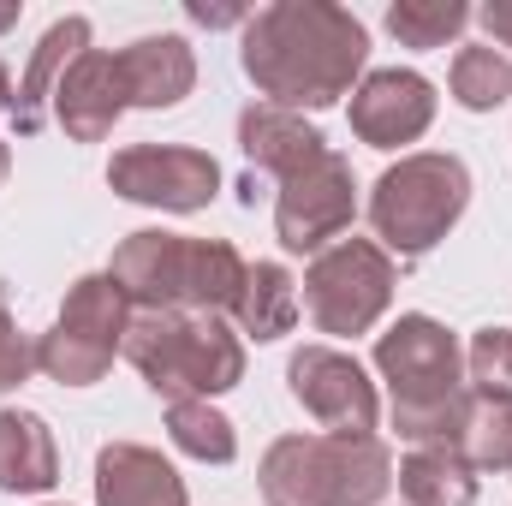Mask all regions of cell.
<instances>
[{"label":"cell","instance_id":"cell-19","mask_svg":"<svg viewBox=\"0 0 512 506\" xmlns=\"http://www.w3.org/2000/svg\"><path fill=\"white\" fill-rule=\"evenodd\" d=\"M453 453L477 471H512V393H465L459 429H453Z\"/></svg>","mask_w":512,"mask_h":506},{"label":"cell","instance_id":"cell-7","mask_svg":"<svg viewBox=\"0 0 512 506\" xmlns=\"http://www.w3.org/2000/svg\"><path fill=\"white\" fill-rule=\"evenodd\" d=\"M126 328H131L126 292L108 274H90L66 292L60 322L36 340V370L54 376L60 387H90V381L108 376L114 352L126 346Z\"/></svg>","mask_w":512,"mask_h":506},{"label":"cell","instance_id":"cell-16","mask_svg":"<svg viewBox=\"0 0 512 506\" xmlns=\"http://www.w3.org/2000/svg\"><path fill=\"white\" fill-rule=\"evenodd\" d=\"M84 48H90V18H60V24H48V36L36 42L30 72H24V84H18V102H12V126L24 131V137L48 126V102H54L66 66H72Z\"/></svg>","mask_w":512,"mask_h":506},{"label":"cell","instance_id":"cell-23","mask_svg":"<svg viewBox=\"0 0 512 506\" xmlns=\"http://www.w3.org/2000/svg\"><path fill=\"white\" fill-rule=\"evenodd\" d=\"M477 12L465 0H399L387 6V30L405 42V48H447Z\"/></svg>","mask_w":512,"mask_h":506},{"label":"cell","instance_id":"cell-21","mask_svg":"<svg viewBox=\"0 0 512 506\" xmlns=\"http://www.w3.org/2000/svg\"><path fill=\"white\" fill-rule=\"evenodd\" d=\"M399 489L411 506H471L477 501V477L453 447H417L399 465Z\"/></svg>","mask_w":512,"mask_h":506},{"label":"cell","instance_id":"cell-29","mask_svg":"<svg viewBox=\"0 0 512 506\" xmlns=\"http://www.w3.org/2000/svg\"><path fill=\"white\" fill-rule=\"evenodd\" d=\"M12 102H18V96H12V78H6V66H0V114H12Z\"/></svg>","mask_w":512,"mask_h":506},{"label":"cell","instance_id":"cell-10","mask_svg":"<svg viewBox=\"0 0 512 506\" xmlns=\"http://www.w3.org/2000/svg\"><path fill=\"white\" fill-rule=\"evenodd\" d=\"M108 185L120 197H131V203H155V209L191 215V209H209L215 203L221 167H215V155L185 149V143H137V149H120L114 155Z\"/></svg>","mask_w":512,"mask_h":506},{"label":"cell","instance_id":"cell-14","mask_svg":"<svg viewBox=\"0 0 512 506\" xmlns=\"http://www.w3.org/2000/svg\"><path fill=\"white\" fill-rule=\"evenodd\" d=\"M96 495L102 506H191L179 471L137 441H114L96 453Z\"/></svg>","mask_w":512,"mask_h":506},{"label":"cell","instance_id":"cell-24","mask_svg":"<svg viewBox=\"0 0 512 506\" xmlns=\"http://www.w3.org/2000/svg\"><path fill=\"white\" fill-rule=\"evenodd\" d=\"M512 96V60L501 48H459L453 60V102L471 114H489Z\"/></svg>","mask_w":512,"mask_h":506},{"label":"cell","instance_id":"cell-2","mask_svg":"<svg viewBox=\"0 0 512 506\" xmlns=\"http://www.w3.org/2000/svg\"><path fill=\"white\" fill-rule=\"evenodd\" d=\"M251 262L233 251L227 239H185V233H161L143 227L108 262V280L126 292L137 310H233L245 292Z\"/></svg>","mask_w":512,"mask_h":506},{"label":"cell","instance_id":"cell-26","mask_svg":"<svg viewBox=\"0 0 512 506\" xmlns=\"http://www.w3.org/2000/svg\"><path fill=\"white\" fill-rule=\"evenodd\" d=\"M30 370H36V346L18 334L12 310L0 304V393H12L18 381H30Z\"/></svg>","mask_w":512,"mask_h":506},{"label":"cell","instance_id":"cell-9","mask_svg":"<svg viewBox=\"0 0 512 506\" xmlns=\"http://www.w3.org/2000/svg\"><path fill=\"white\" fill-rule=\"evenodd\" d=\"M352 209H358L352 167H346V155L322 149L316 161H304L298 173L280 179L274 233H280L286 251H322L328 239H340V233L352 227Z\"/></svg>","mask_w":512,"mask_h":506},{"label":"cell","instance_id":"cell-8","mask_svg":"<svg viewBox=\"0 0 512 506\" xmlns=\"http://www.w3.org/2000/svg\"><path fill=\"white\" fill-rule=\"evenodd\" d=\"M393 298V262L376 239H340L310 262L304 310L322 334H370Z\"/></svg>","mask_w":512,"mask_h":506},{"label":"cell","instance_id":"cell-1","mask_svg":"<svg viewBox=\"0 0 512 506\" xmlns=\"http://www.w3.org/2000/svg\"><path fill=\"white\" fill-rule=\"evenodd\" d=\"M370 36L346 6L274 0L245 24V72L268 108H328L364 72Z\"/></svg>","mask_w":512,"mask_h":506},{"label":"cell","instance_id":"cell-28","mask_svg":"<svg viewBox=\"0 0 512 506\" xmlns=\"http://www.w3.org/2000/svg\"><path fill=\"white\" fill-rule=\"evenodd\" d=\"M191 18H197V24H209V30H215V24H239V18H245V12H233V6H191Z\"/></svg>","mask_w":512,"mask_h":506},{"label":"cell","instance_id":"cell-13","mask_svg":"<svg viewBox=\"0 0 512 506\" xmlns=\"http://www.w3.org/2000/svg\"><path fill=\"white\" fill-rule=\"evenodd\" d=\"M126 108V72H120V54H108V48H84L54 90V120L78 143H102Z\"/></svg>","mask_w":512,"mask_h":506},{"label":"cell","instance_id":"cell-3","mask_svg":"<svg viewBox=\"0 0 512 506\" xmlns=\"http://www.w3.org/2000/svg\"><path fill=\"white\" fill-rule=\"evenodd\" d=\"M376 370L393 393V429L417 447H453L465 411V352L435 316H399L376 340Z\"/></svg>","mask_w":512,"mask_h":506},{"label":"cell","instance_id":"cell-30","mask_svg":"<svg viewBox=\"0 0 512 506\" xmlns=\"http://www.w3.org/2000/svg\"><path fill=\"white\" fill-rule=\"evenodd\" d=\"M18 24V6H0V30H12Z\"/></svg>","mask_w":512,"mask_h":506},{"label":"cell","instance_id":"cell-20","mask_svg":"<svg viewBox=\"0 0 512 506\" xmlns=\"http://www.w3.org/2000/svg\"><path fill=\"white\" fill-rule=\"evenodd\" d=\"M233 316H239V328H245L251 340H280V334H292V322H298V286H292V274H286L280 262H251Z\"/></svg>","mask_w":512,"mask_h":506},{"label":"cell","instance_id":"cell-15","mask_svg":"<svg viewBox=\"0 0 512 506\" xmlns=\"http://www.w3.org/2000/svg\"><path fill=\"white\" fill-rule=\"evenodd\" d=\"M120 72H126L131 108H173L197 84V60L179 36H143V42L120 48Z\"/></svg>","mask_w":512,"mask_h":506},{"label":"cell","instance_id":"cell-17","mask_svg":"<svg viewBox=\"0 0 512 506\" xmlns=\"http://www.w3.org/2000/svg\"><path fill=\"white\" fill-rule=\"evenodd\" d=\"M239 149H245V161H251V173H274V179H286V173H298L304 161H316L322 149H328V137L316 126H304L298 114H286V108H245V120H239Z\"/></svg>","mask_w":512,"mask_h":506},{"label":"cell","instance_id":"cell-4","mask_svg":"<svg viewBox=\"0 0 512 506\" xmlns=\"http://www.w3.org/2000/svg\"><path fill=\"white\" fill-rule=\"evenodd\" d=\"M120 352L167 405L215 399V393L245 381L239 334L221 316H209V310H137Z\"/></svg>","mask_w":512,"mask_h":506},{"label":"cell","instance_id":"cell-22","mask_svg":"<svg viewBox=\"0 0 512 506\" xmlns=\"http://www.w3.org/2000/svg\"><path fill=\"white\" fill-rule=\"evenodd\" d=\"M167 435H173L179 453H191V459H203V465H227V459L239 453L233 423H227L209 399H179V405H167Z\"/></svg>","mask_w":512,"mask_h":506},{"label":"cell","instance_id":"cell-12","mask_svg":"<svg viewBox=\"0 0 512 506\" xmlns=\"http://www.w3.org/2000/svg\"><path fill=\"white\" fill-rule=\"evenodd\" d=\"M435 120V84L423 72H370L358 90H352V131L370 143V149H399V143H417Z\"/></svg>","mask_w":512,"mask_h":506},{"label":"cell","instance_id":"cell-5","mask_svg":"<svg viewBox=\"0 0 512 506\" xmlns=\"http://www.w3.org/2000/svg\"><path fill=\"white\" fill-rule=\"evenodd\" d=\"M393 459L376 435H280L262 453L268 506H376Z\"/></svg>","mask_w":512,"mask_h":506},{"label":"cell","instance_id":"cell-18","mask_svg":"<svg viewBox=\"0 0 512 506\" xmlns=\"http://www.w3.org/2000/svg\"><path fill=\"white\" fill-rule=\"evenodd\" d=\"M60 477L54 435L36 411H0V489L6 495H42Z\"/></svg>","mask_w":512,"mask_h":506},{"label":"cell","instance_id":"cell-11","mask_svg":"<svg viewBox=\"0 0 512 506\" xmlns=\"http://www.w3.org/2000/svg\"><path fill=\"white\" fill-rule=\"evenodd\" d=\"M286 381H292V399H298L328 435H370L376 417H382L376 381L364 376L358 358H346V352H334V346H304V352L286 364Z\"/></svg>","mask_w":512,"mask_h":506},{"label":"cell","instance_id":"cell-31","mask_svg":"<svg viewBox=\"0 0 512 506\" xmlns=\"http://www.w3.org/2000/svg\"><path fill=\"white\" fill-rule=\"evenodd\" d=\"M6 167H12V161H6V143H0V185H6Z\"/></svg>","mask_w":512,"mask_h":506},{"label":"cell","instance_id":"cell-27","mask_svg":"<svg viewBox=\"0 0 512 506\" xmlns=\"http://www.w3.org/2000/svg\"><path fill=\"white\" fill-rule=\"evenodd\" d=\"M477 18H483V30L495 36V48H512V0H495V6H483Z\"/></svg>","mask_w":512,"mask_h":506},{"label":"cell","instance_id":"cell-25","mask_svg":"<svg viewBox=\"0 0 512 506\" xmlns=\"http://www.w3.org/2000/svg\"><path fill=\"white\" fill-rule=\"evenodd\" d=\"M465 370L477 381V393H512V328H483V334H471Z\"/></svg>","mask_w":512,"mask_h":506},{"label":"cell","instance_id":"cell-6","mask_svg":"<svg viewBox=\"0 0 512 506\" xmlns=\"http://www.w3.org/2000/svg\"><path fill=\"white\" fill-rule=\"evenodd\" d=\"M471 203V173L459 155H405L370 191V227L387 251L423 256Z\"/></svg>","mask_w":512,"mask_h":506}]
</instances>
